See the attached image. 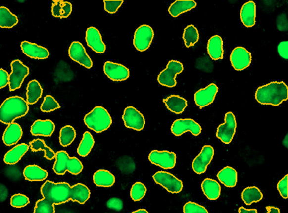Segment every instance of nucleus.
I'll list each match as a JSON object with an SVG mask.
<instances>
[{
  "label": "nucleus",
  "instance_id": "9b49d317",
  "mask_svg": "<svg viewBox=\"0 0 288 213\" xmlns=\"http://www.w3.org/2000/svg\"><path fill=\"white\" fill-rule=\"evenodd\" d=\"M125 125L127 128L137 131L142 130L145 125V118L143 114L133 106H128L122 116Z\"/></svg>",
  "mask_w": 288,
  "mask_h": 213
},
{
  "label": "nucleus",
  "instance_id": "ddd939ff",
  "mask_svg": "<svg viewBox=\"0 0 288 213\" xmlns=\"http://www.w3.org/2000/svg\"><path fill=\"white\" fill-rule=\"evenodd\" d=\"M214 156V149L211 146L205 145L192 163L193 170L197 174L204 173L211 163Z\"/></svg>",
  "mask_w": 288,
  "mask_h": 213
},
{
  "label": "nucleus",
  "instance_id": "8fccbe9b",
  "mask_svg": "<svg viewBox=\"0 0 288 213\" xmlns=\"http://www.w3.org/2000/svg\"><path fill=\"white\" fill-rule=\"evenodd\" d=\"M106 206L111 210L120 211L123 207V203L121 199L112 198L108 200L106 203Z\"/></svg>",
  "mask_w": 288,
  "mask_h": 213
},
{
  "label": "nucleus",
  "instance_id": "f8f14e48",
  "mask_svg": "<svg viewBox=\"0 0 288 213\" xmlns=\"http://www.w3.org/2000/svg\"><path fill=\"white\" fill-rule=\"evenodd\" d=\"M230 61L236 70L242 71L249 66L252 61V55L245 48L238 47L232 51Z\"/></svg>",
  "mask_w": 288,
  "mask_h": 213
},
{
  "label": "nucleus",
  "instance_id": "49530a36",
  "mask_svg": "<svg viewBox=\"0 0 288 213\" xmlns=\"http://www.w3.org/2000/svg\"><path fill=\"white\" fill-rule=\"evenodd\" d=\"M30 202L27 196L18 194L11 196L10 204L12 207L20 208L26 207Z\"/></svg>",
  "mask_w": 288,
  "mask_h": 213
},
{
  "label": "nucleus",
  "instance_id": "bb28decb",
  "mask_svg": "<svg viewBox=\"0 0 288 213\" xmlns=\"http://www.w3.org/2000/svg\"><path fill=\"white\" fill-rule=\"evenodd\" d=\"M51 12L54 17L60 19L67 18L71 15L72 11V4L64 2L62 0L52 1Z\"/></svg>",
  "mask_w": 288,
  "mask_h": 213
},
{
  "label": "nucleus",
  "instance_id": "f704fd0d",
  "mask_svg": "<svg viewBox=\"0 0 288 213\" xmlns=\"http://www.w3.org/2000/svg\"><path fill=\"white\" fill-rule=\"evenodd\" d=\"M241 198L245 204L250 206L253 203L260 202L263 198V194L257 187H249L242 192Z\"/></svg>",
  "mask_w": 288,
  "mask_h": 213
},
{
  "label": "nucleus",
  "instance_id": "864d4df0",
  "mask_svg": "<svg viewBox=\"0 0 288 213\" xmlns=\"http://www.w3.org/2000/svg\"><path fill=\"white\" fill-rule=\"evenodd\" d=\"M277 27L278 29L282 31H286L288 30V21L287 16L285 14L279 15L277 19Z\"/></svg>",
  "mask_w": 288,
  "mask_h": 213
},
{
  "label": "nucleus",
  "instance_id": "423d86ee",
  "mask_svg": "<svg viewBox=\"0 0 288 213\" xmlns=\"http://www.w3.org/2000/svg\"><path fill=\"white\" fill-rule=\"evenodd\" d=\"M12 72L9 76V88L11 92L21 87L23 82L30 73V69L21 61L15 60L11 63Z\"/></svg>",
  "mask_w": 288,
  "mask_h": 213
},
{
  "label": "nucleus",
  "instance_id": "a19ab883",
  "mask_svg": "<svg viewBox=\"0 0 288 213\" xmlns=\"http://www.w3.org/2000/svg\"><path fill=\"white\" fill-rule=\"evenodd\" d=\"M117 165L123 173L131 174L135 169V162L131 158L125 156L117 160Z\"/></svg>",
  "mask_w": 288,
  "mask_h": 213
},
{
  "label": "nucleus",
  "instance_id": "9d476101",
  "mask_svg": "<svg viewBox=\"0 0 288 213\" xmlns=\"http://www.w3.org/2000/svg\"><path fill=\"white\" fill-rule=\"evenodd\" d=\"M149 161L153 164L164 169L174 168L176 162V155L168 151H152L149 156Z\"/></svg>",
  "mask_w": 288,
  "mask_h": 213
},
{
  "label": "nucleus",
  "instance_id": "c03bdc74",
  "mask_svg": "<svg viewBox=\"0 0 288 213\" xmlns=\"http://www.w3.org/2000/svg\"><path fill=\"white\" fill-rule=\"evenodd\" d=\"M146 191V188L144 184L141 182L135 183L131 189V197L135 202H138L144 197Z\"/></svg>",
  "mask_w": 288,
  "mask_h": 213
},
{
  "label": "nucleus",
  "instance_id": "de8ad7c7",
  "mask_svg": "<svg viewBox=\"0 0 288 213\" xmlns=\"http://www.w3.org/2000/svg\"><path fill=\"white\" fill-rule=\"evenodd\" d=\"M183 210L184 213H208L205 207L191 202L185 204Z\"/></svg>",
  "mask_w": 288,
  "mask_h": 213
},
{
  "label": "nucleus",
  "instance_id": "5701e85b",
  "mask_svg": "<svg viewBox=\"0 0 288 213\" xmlns=\"http://www.w3.org/2000/svg\"><path fill=\"white\" fill-rule=\"evenodd\" d=\"M207 51L209 55L213 60L223 59V41L220 36H213L209 40Z\"/></svg>",
  "mask_w": 288,
  "mask_h": 213
},
{
  "label": "nucleus",
  "instance_id": "603ef678",
  "mask_svg": "<svg viewBox=\"0 0 288 213\" xmlns=\"http://www.w3.org/2000/svg\"><path fill=\"white\" fill-rule=\"evenodd\" d=\"M278 52L280 56L282 58L288 60V42H282L278 45Z\"/></svg>",
  "mask_w": 288,
  "mask_h": 213
},
{
  "label": "nucleus",
  "instance_id": "a878e982",
  "mask_svg": "<svg viewBox=\"0 0 288 213\" xmlns=\"http://www.w3.org/2000/svg\"><path fill=\"white\" fill-rule=\"evenodd\" d=\"M168 109L175 114L182 113L188 106V102L179 96L171 95L163 100Z\"/></svg>",
  "mask_w": 288,
  "mask_h": 213
},
{
  "label": "nucleus",
  "instance_id": "b1692460",
  "mask_svg": "<svg viewBox=\"0 0 288 213\" xmlns=\"http://www.w3.org/2000/svg\"><path fill=\"white\" fill-rule=\"evenodd\" d=\"M29 149V146L26 143H22L15 146L5 154L3 161L7 165H15L17 163Z\"/></svg>",
  "mask_w": 288,
  "mask_h": 213
},
{
  "label": "nucleus",
  "instance_id": "4c0bfd02",
  "mask_svg": "<svg viewBox=\"0 0 288 213\" xmlns=\"http://www.w3.org/2000/svg\"><path fill=\"white\" fill-rule=\"evenodd\" d=\"M94 139L91 133L86 132L83 136V138L80 144L78 147L77 153L81 157H85L88 156L92 151L94 145Z\"/></svg>",
  "mask_w": 288,
  "mask_h": 213
},
{
  "label": "nucleus",
  "instance_id": "aec40b11",
  "mask_svg": "<svg viewBox=\"0 0 288 213\" xmlns=\"http://www.w3.org/2000/svg\"><path fill=\"white\" fill-rule=\"evenodd\" d=\"M55 129V125L52 121L38 120L32 125L31 133L35 136L50 137Z\"/></svg>",
  "mask_w": 288,
  "mask_h": 213
},
{
  "label": "nucleus",
  "instance_id": "3c124183",
  "mask_svg": "<svg viewBox=\"0 0 288 213\" xmlns=\"http://www.w3.org/2000/svg\"><path fill=\"white\" fill-rule=\"evenodd\" d=\"M288 175L279 182L277 188L280 194L284 199L288 198Z\"/></svg>",
  "mask_w": 288,
  "mask_h": 213
},
{
  "label": "nucleus",
  "instance_id": "5fc2aeb1",
  "mask_svg": "<svg viewBox=\"0 0 288 213\" xmlns=\"http://www.w3.org/2000/svg\"><path fill=\"white\" fill-rule=\"evenodd\" d=\"M9 83V75L3 69H0V89L6 87Z\"/></svg>",
  "mask_w": 288,
  "mask_h": 213
},
{
  "label": "nucleus",
  "instance_id": "4d7b16f0",
  "mask_svg": "<svg viewBox=\"0 0 288 213\" xmlns=\"http://www.w3.org/2000/svg\"><path fill=\"white\" fill-rule=\"evenodd\" d=\"M239 213H257V211L255 210V209H252V210H247V209L243 207H241L239 208L238 211Z\"/></svg>",
  "mask_w": 288,
  "mask_h": 213
},
{
  "label": "nucleus",
  "instance_id": "2eb2a0df",
  "mask_svg": "<svg viewBox=\"0 0 288 213\" xmlns=\"http://www.w3.org/2000/svg\"><path fill=\"white\" fill-rule=\"evenodd\" d=\"M171 132L176 136H181L186 132L198 136L201 132L199 124L192 119H179L175 121L171 126Z\"/></svg>",
  "mask_w": 288,
  "mask_h": 213
},
{
  "label": "nucleus",
  "instance_id": "393cba45",
  "mask_svg": "<svg viewBox=\"0 0 288 213\" xmlns=\"http://www.w3.org/2000/svg\"><path fill=\"white\" fill-rule=\"evenodd\" d=\"M196 3L193 0H177L171 4L168 12L173 17H178L180 14L196 7Z\"/></svg>",
  "mask_w": 288,
  "mask_h": 213
},
{
  "label": "nucleus",
  "instance_id": "58836bf2",
  "mask_svg": "<svg viewBox=\"0 0 288 213\" xmlns=\"http://www.w3.org/2000/svg\"><path fill=\"white\" fill-rule=\"evenodd\" d=\"M76 137V132L72 126L67 125L61 128L60 132V145L67 147L71 144Z\"/></svg>",
  "mask_w": 288,
  "mask_h": 213
},
{
  "label": "nucleus",
  "instance_id": "bf43d9fd",
  "mask_svg": "<svg viewBox=\"0 0 288 213\" xmlns=\"http://www.w3.org/2000/svg\"><path fill=\"white\" fill-rule=\"evenodd\" d=\"M131 213H149L146 210H144V209H140L138 211H136Z\"/></svg>",
  "mask_w": 288,
  "mask_h": 213
},
{
  "label": "nucleus",
  "instance_id": "0eeeda50",
  "mask_svg": "<svg viewBox=\"0 0 288 213\" xmlns=\"http://www.w3.org/2000/svg\"><path fill=\"white\" fill-rule=\"evenodd\" d=\"M156 183L160 184L172 194H178L182 191L183 184L175 176L166 171H158L153 175Z\"/></svg>",
  "mask_w": 288,
  "mask_h": 213
},
{
  "label": "nucleus",
  "instance_id": "6e6d98bb",
  "mask_svg": "<svg viewBox=\"0 0 288 213\" xmlns=\"http://www.w3.org/2000/svg\"><path fill=\"white\" fill-rule=\"evenodd\" d=\"M9 195L7 187L2 183H0V202L5 201Z\"/></svg>",
  "mask_w": 288,
  "mask_h": 213
},
{
  "label": "nucleus",
  "instance_id": "72a5a7b5",
  "mask_svg": "<svg viewBox=\"0 0 288 213\" xmlns=\"http://www.w3.org/2000/svg\"><path fill=\"white\" fill-rule=\"evenodd\" d=\"M19 20L15 15L5 7H0V27L11 28L16 26Z\"/></svg>",
  "mask_w": 288,
  "mask_h": 213
},
{
  "label": "nucleus",
  "instance_id": "20e7f679",
  "mask_svg": "<svg viewBox=\"0 0 288 213\" xmlns=\"http://www.w3.org/2000/svg\"><path fill=\"white\" fill-rule=\"evenodd\" d=\"M84 122L88 128L97 133L104 132L112 125V120L107 110L102 106H96L86 114Z\"/></svg>",
  "mask_w": 288,
  "mask_h": 213
},
{
  "label": "nucleus",
  "instance_id": "6e6552de",
  "mask_svg": "<svg viewBox=\"0 0 288 213\" xmlns=\"http://www.w3.org/2000/svg\"><path fill=\"white\" fill-rule=\"evenodd\" d=\"M237 122L232 112H228L225 117V123L218 127L216 137L225 144H229L236 133Z\"/></svg>",
  "mask_w": 288,
  "mask_h": 213
},
{
  "label": "nucleus",
  "instance_id": "37998d69",
  "mask_svg": "<svg viewBox=\"0 0 288 213\" xmlns=\"http://www.w3.org/2000/svg\"><path fill=\"white\" fill-rule=\"evenodd\" d=\"M60 108V106L54 98L50 95H48L44 98L42 105L41 106V110L43 112H51Z\"/></svg>",
  "mask_w": 288,
  "mask_h": 213
},
{
  "label": "nucleus",
  "instance_id": "c756f323",
  "mask_svg": "<svg viewBox=\"0 0 288 213\" xmlns=\"http://www.w3.org/2000/svg\"><path fill=\"white\" fill-rule=\"evenodd\" d=\"M90 191L84 184L78 183L71 188L70 199L84 204L90 197Z\"/></svg>",
  "mask_w": 288,
  "mask_h": 213
},
{
  "label": "nucleus",
  "instance_id": "f257e3e1",
  "mask_svg": "<svg viewBox=\"0 0 288 213\" xmlns=\"http://www.w3.org/2000/svg\"><path fill=\"white\" fill-rule=\"evenodd\" d=\"M288 98V89L284 82H271L259 87L256 93V99L262 105L278 106Z\"/></svg>",
  "mask_w": 288,
  "mask_h": 213
},
{
  "label": "nucleus",
  "instance_id": "cd10ccee",
  "mask_svg": "<svg viewBox=\"0 0 288 213\" xmlns=\"http://www.w3.org/2000/svg\"><path fill=\"white\" fill-rule=\"evenodd\" d=\"M24 177L31 182L43 181L48 176V172L37 165H29L24 169L23 173Z\"/></svg>",
  "mask_w": 288,
  "mask_h": 213
},
{
  "label": "nucleus",
  "instance_id": "4468645a",
  "mask_svg": "<svg viewBox=\"0 0 288 213\" xmlns=\"http://www.w3.org/2000/svg\"><path fill=\"white\" fill-rule=\"evenodd\" d=\"M69 56L73 61L90 69L93 67V61L86 52V49L80 42H74L69 48Z\"/></svg>",
  "mask_w": 288,
  "mask_h": 213
},
{
  "label": "nucleus",
  "instance_id": "2f4dec72",
  "mask_svg": "<svg viewBox=\"0 0 288 213\" xmlns=\"http://www.w3.org/2000/svg\"><path fill=\"white\" fill-rule=\"evenodd\" d=\"M217 178L221 183L227 187H234L237 183V173L231 167H225L217 174Z\"/></svg>",
  "mask_w": 288,
  "mask_h": 213
},
{
  "label": "nucleus",
  "instance_id": "09e8293b",
  "mask_svg": "<svg viewBox=\"0 0 288 213\" xmlns=\"http://www.w3.org/2000/svg\"><path fill=\"white\" fill-rule=\"evenodd\" d=\"M104 9L106 12L109 14H115L118 11L119 7L121 6L123 3V0H118V1H108L104 0Z\"/></svg>",
  "mask_w": 288,
  "mask_h": 213
},
{
  "label": "nucleus",
  "instance_id": "a18cd8bd",
  "mask_svg": "<svg viewBox=\"0 0 288 213\" xmlns=\"http://www.w3.org/2000/svg\"><path fill=\"white\" fill-rule=\"evenodd\" d=\"M83 165L76 157H69L67 162V171L73 175H78L83 170Z\"/></svg>",
  "mask_w": 288,
  "mask_h": 213
},
{
  "label": "nucleus",
  "instance_id": "a211bd4d",
  "mask_svg": "<svg viewBox=\"0 0 288 213\" xmlns=\"http://www.w3.org/2000/svg\"><path fill=\"white\" fill-rule=\"evenodd\" d=\"M86 42L90 48L98 54H102L106 50L100 33L96 28L91 27L88 28L86 32Z\"/></svg>",
  "mask_w": 288,
  "mask_h": 213
},
{
  "label": "nucleus",
  "instance_id": "e433bc0d",
  "mask_svg": "<svg viewBox=\"0 0 288 213\" xmlns=\"http://www.w3.org/2000/svg\"><path fill=\"white\" fill-rule=\"evenodd\" d=\"M183 38L185 46L187 48L194 46L199 39L198 31L192 24L189 25L185 28Z\"/></svg>",
  "mask_w": 288,
  "mask_h": 213
},
{
  "label": "nucleus",
  "instance_id": "39448f33",
  "mask_svg": "<svg viewBox=\"0 0 288 213\" xmlns=\"http://www.w3.org/2000/svg\"><path fill=\"white\" fill-rule=\"evenodd\" d=\"M184 70L183 65L178 61L171 60L168 62L167 68L160 73L158 76V81L160 85L168 88L175 87L177 82L175 78Z\"/></svg>",
  "mask_w": 288,
  "mask_h": 213
},
{
  "label": "nucleus",
  "instance_id": "f03ea898",
  "mask_svg": "<svg viewBox=\"0 0 288 213\" xmlns=\"http://www.w3.org/2000/svg\"><path fill=\"white\" fill-rule=\"evenodd\" d=\"M29 106L27 101L19 96L7 98L0 106V121L9 125L17 118L27 114Z\"/></svg>",
  "mask_w": 288,
  "mask_h": 213
},
{
  "label": "nucleus",
  "instance_id": "c85d7f7f",
  "mask_svg": "<svg viewBox=\"0 0 288 213\" xmlns=\"http://www.w3.org/2000/svg\"><path fill=\"white\" fill-rule=\"evenodd\" d=\"M201 188L205 196L211 200H215L220 197L221 186L215 180L206 178L201 184Z\"/></svg>",
  "mask_w": 288,
  "mask_h": 213
},
{
  "label": "nucleus",
  "instance_id": "4be33fe9",
  "mask_svg": "<svg viewBox=\"0 0 288 213\" xmlns=\"http://www.w3.org/2000/svg\"><path fill=\"white\" fill-rule=\"evenodd\" d=\"M256 6L253 1L244 4L240 11L241 22L246 27H252L256 24Z\"/></svg>",
  "mask_w": 288,
  "mask_h": 213
},
{
  "label": "nucleus",
  "instance_id": "473e14b6",
  "mask_svg": "<svg viewBox=\"0 0 288 213\" xmlns=\"http://www.w3.org/2000/svg\"><path fill=\"white\" fill-rule=\"evenodd\" d=\"M27 89V102L29 105L36 104L43 95V89L36 80L30 81Z\"/></svg>",
  "mask_w": 288,
  "mask_h": 213
},
{
  "label": "nucleus",
  "instance_id": "f3484780",
  "mask_svg": "<svg viewBox=\"0 0 288 213\" xmlns=\"http://www.w3.org/2000/svg\"><path fill=\"white\" fill-rule=\"evenodd\" d=\"M105 74L114 81H122L128 79L129 69L122 64L106 61L104 66Z\"/></svg>",
  "mask_w": 288,
  "mask_h": 213
},
{
  "label": "nucleus",
  "instance_id": "7c9ffc66",
  "mask_svg": "<svg viewBox=\"0 0 288 213\" xmlns=\"http://www.w3.org/2000/svg\"><path fill=\"white\" fill-rule=\"evenodd\" d=\"M93 181L98 187H109L116 181L114 176L108 170H100L94 173Z\"/></svg>",
  "mask_w": 288,
  "mask_h": 213
},
{
  "label": "nucleus",
  "instance_id": "412c9836",
  "mask_svg": "<svg viewBox=\"0 0 288 213\" xmlns=\"http://www.w3.org/2000/svg\"><path fill=\"white\" fill-rule=\"evenodd\" d=\"M23 131L17 123L13 122L8 125L4 132L2 140L6 146H10L16 144L22 138Z\"/></svg>",
  "mask_w": 288,
  "mask_h": 213
},
{
  "label": "nucleus",
  "instance_id": "dca6fc26",
  "mask_svg": "<svg viewBox=\"0 0 288 213\" xmlns=\"http://www.w3.org/2000/svg\"><path fill=\"white\" fill-rule=\"evenodd\" d=\"M219 88L215 84H209L207 87L200 89L195 94V102L200 108H203L211 105L215 100Z\"/></svg>",
  "mask_w": 288,
  "mask_h": 213
},
{
  "label": "nucleus",
  "instance_id": "79ce46f5",
  "mask_svg": "<svg viewBox=\"0 0 288 213\" xmlns=\"http://www.w3.org/2000/svg\"><path fill=\"white\" fill-rule=\"evenodd\" d=\"M53 204L48 200L43 198L36 202L34 213H55Z\"/></svg>",
  "mask_w": 288,
  "mask_h": 213
},
{
  "label": "nucleus",
  "instance_id": "1a4fd4ad",
  "mask_svg": "<svg viewBox=\"0 0 288 213\" xmlns=\"http://www.w3.org/2000/svg\"><path fill=\"white\" fill-rule=\"evenodd\" d=\"M154 36V31L150 26L146 24L140 26L135 32V47L140 52L146 51L149 48Z\"/></svg>",
  "mask_w": 288,
  "mask_h": 213
},
{
  "label": "nucleus",
  "instance_id": "ea45409f",
  "mask_svg": "<svg viewBox=\"0 0 288 213\" xmlns=\"http://www.w3.org/2000/svg\"><path fill=\"white\" fill-rule=\"evenodd\" d=\"M30 148L33 151H43L45 153V157L48 160H52L55 158L56 154L50 147L45 144L42 139H34L30 143Z\"/></svg>",
  "mask_w": 288,
  "mask_h": 213
},
{
  "label": "nucleus",
  "instance_id": "c9c22d12",
  "mask_svg": "<svg viewBox=\"0 0 288 213\" xmlns=\"http://www.w3.org/2000/svg\"><path fill=\"white\" fill-rule=\"evenodd\" d=\"M56 161L53 167V170L57 175H64L67 171V165L68 154L64 151H60L55 155Z\"/></svg>",
  "mask_w": 288,
  "mask_h": 213
},
{
  "label": "nucleus",
  "instance_id": "6ab92c4d",
  "mask_svg": "<svg viewBox=\"0 0 288 213\" xmlns=\"http://www.w3.org/2000/svg\"><path fill=\"white\" fill-rule=\"evenodd\" d=\"M20 47L24 54L32 59H45L50 55L47 49L27 41L22 42Z\"/></svg>",
  "mask_w": 288,
  "mask_h": 213
},
{
  "label": "nucleus",
  "instance_id": "7ed1b4c3",
  "mask_svg": "<svg viewBox=\"0 0 288 213\" xmlns=\"http://www.w3.org/2000/svg\"><path fill=\"white\" fill-rule=\"evenodd\" d=\"M71 188L65 182L55 183L50 181L45 182L41 188V193L44 198L50 201L53 204H61L70 199Z\"/></svg>",
  "mask_w": 288,
  "mask_h": 213
},
{
  "label": "nucleus",
  "instance_id": "13d9d810",
  "mask_svg": "<svg viewBox=\"0 0 288 213\" xmlns=\"http://www.w3.org/2000/svg\"><path fill=\"white\" fill-rule=\"evenodd\" d=\"M267 213H280L279 209L275 207H266Z\"/></svg>",
  "mask_w": 288,
  "mask_h": 213
}]
</instances>
